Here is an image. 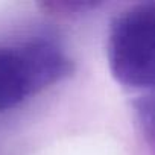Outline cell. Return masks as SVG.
<instances>
[{"mask_svg":"<svg viewBox=\"0 0 155 155\" xmlns=\"http://www.w3.org/2000/svg\"><path fill=\"white\" fill-rule=\"evenodd\" d=\"M71 71V61L47 41L0 49V111L21 104Z\"/></svg>","mask_w":155,"mask_h":155,"instance_id":"cell-2","label":"cell"},{"mask_svg":"<svg viewBox=\"0 0 155 155\" xmlns=\"http://www.w3.org/2000/svg\"><path fill=\"white\" fill-rule=\"evenodd\" d=\"M108 62L113 76L123 85H155V3L131 6L114 18Z\"/></svg>","mask_w":155,"mask_h":155,"instance_id":"cell-1","label":"cell"}]
</instances>
